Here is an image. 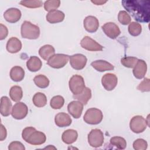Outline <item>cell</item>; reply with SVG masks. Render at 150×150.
<instances>
[{
  "mask_svg": "<svg viewBox=\"0 0 150 150\" xmlns=\"http://www.w3.org/2000/svg\"><path fill=\"white\" fill-rule=\"evenodd\" d=\"M123 7L138 22H148L150 18V2L148 0H124Z\"/></svg>",
  "mask_w": 150,
  "mask_h": 150,
  "instance_id": "obj_1",
  "label": "cell"
},
{
  "mask_svg": "<svg viewBox=\"0 0 150 150\" xmlns=\"http://www.w3.org/2000/svg\"><path fill=\"white\" fill-rule=\"evenodd\" d=\"M22 137L25 142L32 145H42L46 140V137L43 132L37 131L32 127L25 128L22 132Z\"/></svg>",
  "mask_w": 150,
  "mask_h": 150,
  "instance_id": "obj_2",
  "label": "cell"
},
{
  "mask_svg": "<svg viewBox=\"0 0 150 150\" xmlns=\"http://www.w3.org/2000/svg\"><path fill=\"white\" fill-rule=\"evenodd\" d=\"M21 33L23 38L28 39H36L40 35V29L29 21H24L21 28Z\"/></svg>",
  "mask_w": 150,
  "mask_h": 150,
  "instance_id": "obj_3",
  "label": "cell"
},
{
  "mask_svg": "<svg viewBox=\"0 0 150 150\" xmlns=\"http://www.w3.org/2000/svg\"><path fill=\"white\" fill-rule=\"evenodd\" d=\"M103 118L102 111L96 108H91L88 109L83 117L84 122L91 125H96L100 124Z\"/></svg>",
  "mask_w": 150,
  "mask_h": 150,
  "instance_id": "obj_4",
  "label": "cell"
},
{
  "mask_svg": "<svg viewBox=\"0 0 150 150\" xmlns=\"http://www.w3.org/2000/svg\"><path fill=\"white\" fill-rule=\"evenodd\" d=\"M69 86L73 95L79 94L81 93L85 88L84 80L80 75H73L69 80Z\"/></svg>",
  "mask_w": 150,
  "mask_h": 150,
  "instance_id": "obj_5",
  "label": "cell"
},
{
  "mask_svg": "<svg viewBox=\"0 0 150 150\" xmlns=\"http://www.w3.org/2000/svg\"><path fill=\"white\" fill-rule=\"evenodd\" d=\"M148 122L141 115H136L133 117L129 122V128L131 130L136 134L144 132L148 125Z\"/></svg>",
  "mask_w": 150,
  "mask_h": 150,
  "instance_id": "obj_6",
  "label": "cell"
},
{
  "mask_svg": "<svg viewBox=\"0 0 150 150\" xmlns=\"http://www.w3.org/2000/svg\"><path fill=\"white\" fill-rule=\"evenodd\" d=\"M88 142L93 148H98L104 143V134L100 129H93L88 135Z\"/></svg>",
  "mask_w": 150,
  "mask_h": 150,
  "instance_id": "obj_7",
  "label": "cell"
},
{
  "mask_svg": "<svg viewBox=\"0 0 150 150\" xmlns=\"http://www.w3.org/2000/svg\"><path fill=\"white\" fill-rule=\"evenodd\" d=\"M69 56L65 54H54L47 60V64L54 69L63 67L68 62Z\"/></svg>",
  "mask_w": 150,
  "mask_h": 150,
  "instance_id": "obj_8",
  "label": "cell"
},
{
  "mask_svg": "<svg viewBox=\"0 0 150 150\" xmlns=\"http://www.w3.org/2000/svg\"><path fill=\"white\" fill-rule=\"evenodd\" d=\"M28 113L27 105L22 102H18L12 108L11 115L16 120H22L26 117Z\"/></svg>",
  "mask_w": 150,
  "mask_h": 150,
  "instance_id": "obj_9",
  "label": "cell"
},
{
  "mask_svg": "<svg viewBox=\"0 0 150 150\" xmlns=\"http://www.w3.org/2000/svg\"><path fill=\"white\" fill-rule=\"evenodd\" d=\"M81 46L88 51H102L103 46L89 36H84L80 42Z\"/></svg>",
  "mask_w": 150,
  "mask_h": 150,
  "instance_id": "obj_10",
  "label": "cell"
},
{
  "mask_svg": "<svg viewBox=\"0 0 150 150\" xmlns=\"http://www.w3.org/2000/svg\"><path fill=\"white\" fill-rule=\"evenodd\" d=\"M70 64L72 68L75 70H80L83 69L86 65L87 59V57L80 53L74 54L69 57Z\"/></svg>",
  "mask_w": 150,
  "mask_h": 150,
  "instance_id": "obj_11",
  "label": "cell"
},
{
  "mask_svg": "<svg viewBox=\"0 0 150 150\" xmlns=\"http://www.w3.org/2000/svg\"><path fill=\"white\" fill-rule=\"evenodd\" d=\"M104 33L110 39H116L121 33L119 27L114 22L105 23L101 26Z\"/></svg>",
  "mask_w": 150,
  "mask_h": 150,
  "instance_id": "obj_12",
  "label": "cell"
},
{
  "mask_svg": "<svg viewBox=\"0 0 150 150\" xmlns=\"http://www.w3.org/2000/svg\"><path fill=\"white\" fill-rule=\"evenodd\" d=\"M118 83V78L114 74L107 73L101 79V83L104 88L107 91H111L115 88Z\"/></svg>",
  "mask_w": 150,
  "mask_h": 150,
  "instance_id": "obj_13",
  "label": "cell"
},
{
  "mask_svg": "<svg viewBox=\"0 0 150 150\" xmlns=\"http://www.w3.org/2000/svg\"><path fill=\"white\" fill-rule=\"evenodd\" d=\"M83 104L79 101H71L67 105V110L69 114L74 118H79L82 114Z\"/></svg>",
  "mask_w": 150,
  "mask_h": 150,
  "instance_id": "obj_14",
  "label": "cell"
},
{
  "mask_svg": "<svg viewBox=\"0 0 150 150\" xmlns=\"http://www.w3.org/2000/svg\"><path fill=\"white\" fill-rule=\"evenodd\" d=\"M21 12L19 9L15 8L8 9L4 13L5 19L11 23H14L19 21L21 18Z\"/></svg>",
  "mask_w": 150,
  "mask_h": 150,
  "instance_id": "obj_15",
  "label": "cell"
},
{
  "mask_svg": "<svg viewBox=\"0 0 150 150\" xmlns=\"http://www.w3.org/2000/svg\"><path fill=\"white\" fill-rule=\"evenodd\" d=\"M84 29L90 33L96 32L99 26L98 19L94 16H88L85 18L83 21Z\"/></svg>",
  "mask_w": 150,
  "mask_h": 150,
  "instance_id": "obj_16",
  "label": "cell"
},
{
  "mask_svg": "<svg viewBox=\"0 0 150 150\" xmlns=\"http://www.w3.org/2000/svg\"><path fill=\"white\" fill-rule=\"evenodd\" d=\"M146 71L147 64L146 62L144 60L138 59L132 70L134 77L138 79H141L144 77Z\"/></svg>",
  "mask_w": 150,
  "mask_h": 150,
  "instance_id": "obj_17",
  "label": "cell"
},
{
  "mask_svg": "<svg viewBox=\"0 0 150 150\" xmlns=\"http://www.w3.org/2000/svg\"><path fill=\"white\" fill-rule=\"evenodd\" d=\"M54 122L59 127H66L70 125L72 120L70 115L65 112H59L54 117Z\"/></svg>",
  "mask_w": 150,
  "mask_h": 150,
  "instance_id": "obj_18",
  "label": "cell"
},
{
  "mask_svg": "<svg viewBox=\"0 0 150 150\" xmlns=\"http://www.w3.org/2000/svg\"><path fill=\"white\" fill-rule=\"evenodd\" d=\"M91 66L97 71L100 72L110 71L114 69V67L112 64L103 60H95L91 62Z\"/></svg>",
  "mask_w": 150,
  "mask_h": 150,
  "instance_id": "obj_19",
  "label": "cell"
},
{
  "mask_svg": "<svg viewBox=\"0 0 150 150\" xmlns=\"http://www.w3.org/2000/svg\"><path fill=\"white\" fill-rule=\"evenodd\" d=\"M6 50L11 53H16L22 49V43L21 40L16 37L11 38L6 43Z\"/></svg>",
  "mask_w": 150,
  "mask_h": 150,
  "instance_id": "obj_20",
  "label": "cell"
},
{
  "mask_svg": "<svg viewBox=\"0 0 150 150\" xmlns=\"http://www.w3.org/2000/svg\"><path fill=\"white\" fill-rule=\"evenodd\" d=\"M65 17L64 13L61 11L55 10L49 12L46 16V21L50 23H57L62 22Z\"/></svg>",
  "mask_w": 150,
  "mask_h": 150,
  "instance_id": "obj_21",
  "label": "cell"
},
{
  "mask_svg": "<svg viewBox=\"0 0 150 150\" xmlns=\"http://www.w3.org/2000/svg\"><path fill=\"white\" fill-rule=\"evenodd\" d=\"M12 103L9 98L6 96H3L1 98L0 112L2 115L7 117L11 113Z\"/></svg>",
  "mask_w": 150,
  "mask_h": 150,
  "instance_id": "obj_22",
  "label": "cell"
},
{
  "mask_svg": "<svg viewBox=\"0 0 150 150\" xmlns=\"http://www.w3.org/2000/svg\"><path fill=\"white\" fill-rule=\"evenodd\" d=\"M78 137L77 132L73 129H69L64 131L62 135L63 142L66 144H71L74 142Z\"/></svg>",
  "mask_w": 150,
  "mask_h": 150,
  "instance_id": "obj_23",
  "label": "cell"
},
{
  "mask_svg": "<svg viewBox=\"0 0 150 150\" xmlns=\"http://www.w3.org/2000/svg\"><path fill=\"white\" fill-rule=\"evenodd\" d=\"M42 66L41 60L37 56H31L26 62V67L28 69L32 72H35L39 70Z\"/></svg>",
  "mask_w": 150,
  "mask_h": 150,
  "instance_id": "obj_24",
  "label": "cell"
},
{
  "mask_svg": "<svg viewBox=\"0 0 150 150\" xmlns=\"http://www.w3.org/2000/svg\"><path fill=\"white\" fill-rule=\"evenodd\" d=\"M55 53V49L50 45H45L39 50L40 56L45 60H48Z\"/></svg>",
  "mask_w": 150,
  "mask_h": 150,
  "instance_id": "obj_25",
  "label": "cell"
},
{
  "mask_svg": "<svg viewBox=\"0 0 150 150\" xmlns=\"http://www.w3.org/2000/svg\"><path fill=\"white\" fill-rule=\"evenodd\" d=\"M25 77V70L22 67L14 66L10 71L11 79L16 82L22 81Z\"/></svg>",
  "mask_w": 150,
  "mask_h": 150,
  "instance_id": "obj_26",
  "label": "cell"
},
{
  "mask_svg": "<svg viewBox=\"0 0 150 150\" xmlns=\"http://www.w3.org/2000/svg\"><path fill=\"white\" fill-rule=\"evenodd\" d=\"M73 97L81 102L83 105H86L91 97V91L90 88L85 87L83 91L81 93L73 95Z\"/></svg>",
  "mask_w": 150,
  "mask_h": 150,
  "instance_id": "obj_27",
  "label": "cell"
},
{
  "mask_svg": "<svg viewBox=\"0 0 150 150\" xmlns=\"http://www.w3.org/2000/svg\"><path fill=\"white\" fill-rule=\"evenodd\" d=\"M9 96L12 101L15 102H19L23 97L22 88L19 86H12L9 91Z\"/></svg>",
  "mask_w": 150,
  "mask_h": 150,
  "instance_id": "obj_28",
  "label": "cell"
},
{
  "mask_svg": "<svg viewBox=\"0 0 150 150\" xmlns=\"http://www.w3.org/2000/svg\"><path fill=\"white\" fill-rule=\"evenodd\" d=\"M32 101L33 104L37 107H43L47 104V98L45 94L38 92L35 94L33 97Z\"/></svg>",
  "mask_w": 150,
  "mask_h": 150,
  "instance_id": "obj_29",
  "label": "cell"
},
{
  "mask_svg": "<svg viewBox=\"0 0 150 150\" xmlns=\"http://www.w3.org/2000/svg\"><path fill=\"white\" fill-rule=\"evenodd\" d=\"M33 81L36 86L41 88H45L49 85V79L43 74L36 76L33 79Z\"/></svg>",
  "mask_w": 150,
  "mask_h": 150,
  "instance_id": "obj_30",
  "label": "cell"
},
{
  "mask_svg": "<svg viewBox=\"0 0 150 150\" xmlns=\"http://www.w3.org/2000/svg\"><path fill=\"white\" fill-rule=\"evenodd\" d=\"M110 141L112 145L115 146L119 149H124L127 146V142L125 139L121 137L116 136L112 137Z\"/></svg>",
  "mask_w": 150,
  "mask_h": 150,
  "instance_id": "obj_31",
  "label": "cell"
},
{
  "mask_svg": "<svg viewBox=\"0 0 150 150\" xmlns=\"http://www.w3.org/2000/svg\"><path fill=\"white\" fill-rule=\"evenodd\" d=\"M64 103V99L61 96H56L52 98L50 101V107L54 110L61 108Z\"/></svg>",
  "mask_w": 150,
  "mask_h": 150,
  "instance_id": "obj_32",
  "label": "cell"
},
{
  "mask_svg": "<svg viewBox=\"0 0 150 150\" xmlns=\"http://www.w3.org/2000/svg\"><path fill=\"white\" fill-rule=\"evenodd\" d=\"M129 33L133 36H137L141 34L142 32L141 25L136 22H132L129 23L128 28Z\"/></svg>",
  "mask_w": 150,
  "mask_h": 150,
  "instance_id": "obj_33",
  "label": "cell"
},
{
  "mask_svg": "<svg viewBox=\"0 0 150 150\" xmlns=\"http://www.w3.org/2000/svg\"><path fill=\"white\" fill-rule=\"evenodd\" d=\"M138 60V59L135 57H132V56L124 57L121 59V63L122 64V66H124L125 67L133 68L135 66Z\"/></svg>",
  "mask_w": 150,
  "mask_h": 150,
  "instance_id": "obj_34",
  "label": "cell"
},
{
  "mask_svg": "<svg viewBox=\"0 0 150 150\" xmlns=\"http://www.w3.org/2000/svg\"><path fill=\"white\" fill-rule=\"evenodd\" d=\"M60 5V1L59 0H49L44 3V9L45 11L51 12L56 10Z\"/></svg>",
  "mask_w": 150,
  "mask_h": 150,
  "instance_id": "obj_35",
  "label": "cell"
},
{
  "mask_svg": "<svg viewBox=\"0 0 150 150\" xmlns=\"http://www.w3.org/2000/svg\"><path fill=\"white\" fill-rule=\"evenodd\" d=\"M19 4L26 8H40L43 5V2L42 1H35V0H26L21 1Z\"/></svg>",
  "mask_w": 150,
  "mask_h": 150,
  "instance_id": "obj_36",
  "label": "cell"
},
{
  "mask_svg": "<svg viewBox=\"0 0 150 150\" xmlns=\"http://www.w3.org/2000/svg\"><path fill=\"white\" fill-rule=\"evenodd\" d=\"M118 21L124 25H127L131 23V18L128 12L125 11H120L118 15Z\"/></svg>",
  "mask_w": 150,
  "mask_h": 150,
  "instance_id": "obj_37",
  "label": "cell"
},
{
  "mask_svg": "<svg viewBox=\"0 0 150 150\" xmlns=\"http://www.w3.org/2000/svg\"><path fill=\"white\" fill-rule=\"evenodd\" d=\"M148 147L147 142L141 138H138L133 142V148L135 150H145Z\"/></svg>",
  "mask_w": 150,
  "mask_h": 150,
  "instance_id": "obj_38",
  "label": "cell"
},
{
  "mask_svg": "<svg viewBox=\"0 0 150 150\" xmlns=\"http://www.w3.org/2000/svg\"><path fill=\"white\" fill-rule=\"evenodd\" d=\"M137 89L141 92H148L150 90V81L148 78H145L137 86Z\"/></svg>",
  "mask_w": 150,
  "mask_h": 150,
  "instance_id": "obj_39",
  "label": "cell"
},
{
  "mask_svg": "<svg viewBox=\"0 0 150 150\" xmlns=\"http://www.w3.org/2000/svg\"><path fill=\"white\" fill-rule=\"evenodd\" d=\"M9 150H25V148L23 144L19 141H13L8 146Z\"/></svg>",
  "mask_w": 150,
  "mask_h": 150,
  "instance_id": "obj_40",
  "label": "cell"
},
{
  "mask_svg": "<svg viewBox=\"0 0 150 150\" xmlns=\"http://www.w3.org/2000/svg\"><path fill=\"white\" fill-rule=\"evenodd\" d=\"M0 40L5 39L8 35V30L6 26L0 23Z\"/></svg>",
  "mask_w": 150,
  "mask_h": 150,
  "instance_id": "obj_41",
  "label": "cell"
},
{
  "mask_svg": "<svg viewBox=\"0 0 150 150\" xmlns=\"http://www.w3.org/2000/svg\"><path fill=\"white\" fill-rule=\"evenodd\" d=\"M7 131L5 127L1 124V132H0V141H2L6 138Z\"/></svg>",
  "mask_w": 150,
  "mask_h": 150,
  "instance_id": "obj_42",
  "label": "cell"
},
{
  "mask_svg": "<svg viewBox=\"0 0 150 150\" xmlns=\"http://www.w3.org/2000/svg\"><path fill=\"white\" fill-rule=\"evenodd\" d=\"M91 2H93V4L97 5H103L104 4L106 3L107 1H91Z\"/></svg>",
  "mask_w": 150,
  "mask_h": 150,
  "instance_id": "obj_43",
  "label": "cell"
}]
</instances>
